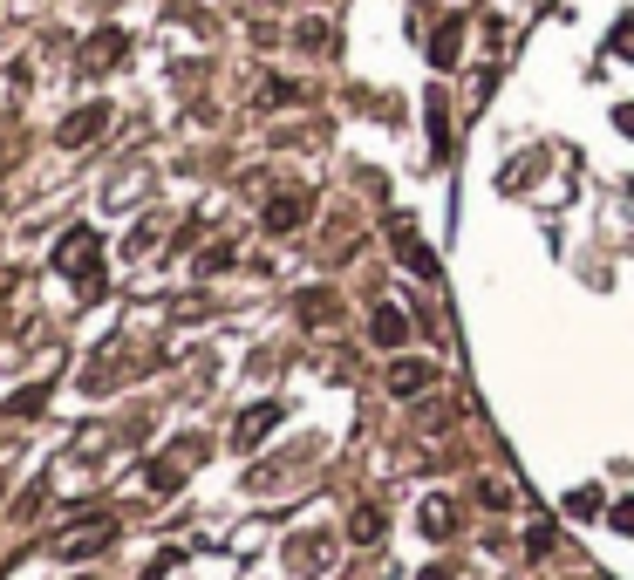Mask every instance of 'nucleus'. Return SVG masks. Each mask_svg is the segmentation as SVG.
I'll use <instances>...</instances> for the list:
<instances>
[{"label":"nucleus","instance_id":"1","mask_svg":"<svg viewBox=\"0 0 634 580\" xmlns=\"http://www.w3.org/2000/svg\"><path fill=\"white\" fill-rule=\"evenodd\" d=\"M96 253H103V246H96V232H89V226H69V232H62V246H55V273L75 280L82 294H96Z\"/></svg>","mask_w":634,"mask_h":580},{"label":"nucleus","instance_id":"2","mask_svg":"<svg viewBox=\"0 0 634 580\" xmlns=\"http://www.w3.org/2000/svg\"><path fill=\"white\" fill-rule=\"evenodd\" d=\"M144 192H150V171L144 164H123L110 185H103V205L110 212H130V205H144Z\"/></svg>","mask_w":634,"mask_h":580},{"label":"nucleus","instance_id":"3","mask_svg":"<svg viewBox=\"0 0 634 580\" xmlns=\"http://www.w3.org/2000/svg\"><path fill=\"white\" fill-rule=\"evenodd\" d=\"M103 123H110V110H103V103L75 110L69 123H62V144H69V151H82V144H96V137H103Z\"/></svg>","mask_w":634,"mask_h":580},{"label":"nucleus","instance_id":"4","mask_svg":"<svg viewBox=\"0 0 634 580\" xmlns=\"http://www.w3.org/2000/svg\"><path fill=\"white\" fill-rule=\"evenodd\" d=\"M396 260H403L416 280H437V260H430V246H423L410 226H396Z\"/></svg>","mask_w":634,"mask_h":580},{"label":"nucleus","instance_id":"5","mask_svg":"<svg viewBox=\"0 0 634 580\" xmlns=\"http://www.w3.org/2000/svg\"><path fill=\"white\" fill-rule=\"evenodd\" d=\"M116 55H123V35H116V28H103V35H89V48H82V69H89V76H103Z\"/></svg>","mask_w":634,"mask_h":580},{"label":"nucleus","instance_id":"6","mask_svg":"<svg viewBox=\"0 0 634 580\" xmlns=\"http://www.w3.org/2000/svg\"><path fill=\"white\" fill-rule=\"evenodd\" d=\"M307 205H314L307 192H287V198H273V205H266V226H273V232H294L300 219H307Z\"/></svg>","mask_w":634,"mask_h":580},{"label":"nucleus","instance_id":"7","mask_svg":"<svg viewBox=\"0 0 634 580\" xmlns=\"http://www.w3.org/2000/svg\"><path fill=\"white\" fill-rule=\"evenodd\" d=\"M430 376H437L430 362H396V369H389V389H396V396H416V389H430Z\"/></svg>","mask_w":634,"mask_h":580},{"label":"nucleus","instance_id":"8","mask_svg":"<svg viewBox=\"0 0 634 580\" xmlns=\"http://www.w3.org/2000/svg\"><path fill=\"white\" fill-rule=\"evenodd\" d=\"M280 424V410H273V403H260V410H246V417H239V444H260L266 430Z\"/></svg>","mask_w":634,"mask_h":580},{"label":"nucleus","instance_id":"9","mask_svg":"<svg viewBox=\"0 0 634 580\" xmlns=\"http://www.w3.org/2000/svg\"><path fill=\"white\" fill-rule=\"evenodd\" d=\"M103 540H110V519H96V526H82V533H69V540H62V553H96Z\"/></svg>","mask_w":634,"mask_h":580},{"label":"nucleus","instance_id":"10","mask_svg":"<svg viewBox=\"0 0 634 580\" xmlns=\"http://www.w3.org/2000/svg\"><path fill=\"white\" fill-rule=\"evenodd\" d=\"M403 335H410L403 308H375V342H403Z\"/></svg>","mask_w":634,"mask_h":580},{"label":"nucleus","instance_id":"11","mask_svg":"<svg viewBox=\"0 0 634 580\" xmlns=\"http://www.w3.org/2000/svg\"><path fill=\"white\" fill-rule=\"evenodd\" d=\"M21 89H28V82H21V69H0V116L21 103Z\"/></svg>","mask_w":634,"mask_h":580},{"label":"nucleus","instance_id":"12","mask_svg":"<svg viewBox=\"0 0 634 580\" xmlns=\"http://www.w3.org/2000/svg\"><path fill=\"white\" fill-rule=\"evenodd\" d=\"M423 533H450V499H430V505H423Z\"/></svg>","mask_w":634,"mask_h":580},{"label":"nucleus","instance_id":"13","mask_svg":"<svg viewBox=\"0 0 634 580\" xmlns=\"http://www.w3.org/2000/svg\"><path fill=\"white\" fill-rule=\"evenodd\" d=\"M607 48H614V55H628V62H634V14H628V21H614V35H607Z\"/></svg>","mask_w":634,"mask_h":580},{"label":"nucleus","instance_id":"14","mask_svg":"<svg viewBox=\"0 0 634 580\" xmlns=\"http://www.w3.org/2000/svg\"><path fill=\"white\" fill-rule=\"evenodd\" d=\"M430 55H437V69H450V62H457V21L437 35V48H430Z\"/></svg>","mask_w":634,"mask_h":580},{"label":"nucleus","instance_id":"15","mask_svg":"<svg viewBox=\"0 0 634 580\" xmlns=\"http://www.w3.org/2000/svg\"><path fill=\"white\" fill-rule=\"evenodd\" d=\"M614 123H621V130L634 137V103H628V110H614Z\"/></svg>","mask_w":634,"mask_h":580}]
</instances>
